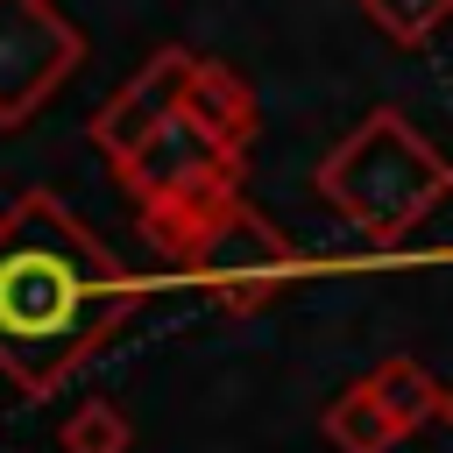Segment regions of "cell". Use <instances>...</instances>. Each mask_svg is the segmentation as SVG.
Instances as JSON below:
<instances>
[{"mask_svg": "<svg viewBox=\"0 0 453 453\" xmlns=\"http://www.w3.org/2000/svg\"><path fill=\"white\" fill-rule=\"evenodd\" d=\"M184 113H191L219 149H234V156H241V149L255 142V127H262V106H255L248 78H241V71H226V64H212V57H198V64H191Z\"/></svg>", "mask_w": 453, "mask_h": 453, "instance_id": "7", "label": "cell"}, {"mask_svg": "<svg viewBox=\"0 0 453 453\" xmlns=\"http://www.w3.org/2000/svg\"><path fill=\"white\" fill-rule=\"evenodd\" d=\"M319 425H326V439H333L340 453H389V446L403 439V425L389 418V403L375 396V382H368V375H361L354 389H340V396L326 403V418H319Z\"/></svg>", "mask_w": 453, "mask_h": 453, "instance_id": "8", "label": "cell"}, {"mask_svg": "<svg viewBox=\"0 0 453 453\" xmlns=\"http://www.w3.org/2000/svg\"><path fill=\"white\" fill-rule=\"evenodd\" d=\"M368 382H375V396L389 403V418L403 425V432H418L425 418H446V389L425 375V361H411V354H389V361H375L368 368Z\"/></svg>", "mask_w": 453, "mask_h": 453, "instance_id": "9", "label": "cell"}, {"mask_svg": "<svg viewBox=\"0 0 453 453\" xmlns=\"http://www.w3.org/2000/svg\"><path fill=\"white\" fill-rule=\"evenodd\" d=\"M191 64H198L191 50H156V57H149V64H142V71H134V78H127L99 113H92V149H99L113 170H120V163H127L156 127H170V120L184 113Z\"/></svg>", "mask_w": 453, "mask_h": 453, "instance_id": "4", "label": "cell"}, {"mask_svg": "<svg viewBox=\"0 0 453 453\" xmlns=\"http://www.w3.org/2000/svg\"><path fill=\"white\" fill-rule=\"evenodd\" d=\"M446 425H453V389H446Z\"/></svg>", "mask_w": 453, "mask_h": 453, "instance_id": "12", "label": "cell"}, {"mask_svg": "<svg viewBox=\"0 0 453 453\" xmlns=\"http://www.w3.org/2000/svg\"><path fill=\"white\" fill-rule=\"evenodd\" d=\"M446 191H453L446 156H439L396 106H375V113L319 163V198H326L347 226H361L368 241L411 234Z\"/></svg>", "mask_w": 453, "mask_h": 453, "instance_id": "2", "label": "cell"}, {"mask_svg": "<svg viewBox=\"0 0 453 453\" xmlns=\"http://www.w3.org/2000/svg\"><path fill=\"white\" fill-rule=\"evenodd\" d=\"M361 14L389 35V42H403V50H418L446 14H453V0H361Z\"/></svg>", "mask_w": 453, "mask_h": 453, "instance_id": "10", "label": "cell"}, {"mask_svg": "<svg viewBox=\"0 0 453 453\" xmlns=\"http://www.w3.org/2000/svg\"><path fill=\"white\" fill-rule=\"evenodd\" d=\"M248 205H241V184H219V177H198V184H177V191H163V198H149L142 205V234L191 276L198 262H205V248L241 219Z\"/></svg>", "mask_w": 453, "mask_h": 453, "instance_id": "6", "label": "cell"}, {"mask_svg": "<svg viewBox=\"0 0 453 453\" xmlns=\"http://www.w3.org/2000/svg\"><path fill=\"white\" fill-rule=\"evenodd\" d=\"M85 57V35L50 0H0V127H21Z\"/></svg>", "mask_w": 453, "mask_h": 453, "instance_id": "3", "label": "cell"}, {"mask_svg": "<svg viewBox=\"0 0 453 453\" xmlns=\"http://www.w3.org/2000/svg\"><path fill=\"white\" fill-rule=\"evenodd\" d=\"M142 304V276L99 248L71 205L21 191L0 212V375L21 396H57Z\"/></svg>", "mask_w": 453, "mask_h": 453, "instance_id": "1", "label": "cell"}, {"mask_svg": "<svg viewBox=\"0 0 453 453\" xmlns=\"http://www.w3.org/2000/svg\"><path fill=\"white\" fill-rule=\"evenodd\" d=\"M198 177H219V184H241V156L234 149H219L191 113H177L170 127H156L127 163H120V184L149 205V198H163V191H177V184H198Z\"/></svg>", "mask_w": 453, "mask_h": 453, "instance_id": "5", "label": "cell"}, {"mask_svg": "<svg viewBox=\"0 0 453 453\" xmlns=\"http://www.w3.org/2000/svg\"><path fill=\"white\" fill-rule=\"evenodd\" d=\"M64 453H127V418L113 403H78L64 425Z\"/></svg>", "mask_w": 453, "mask_h": 453, "instance_id": "11", "label": "cell"}]
</instances>
